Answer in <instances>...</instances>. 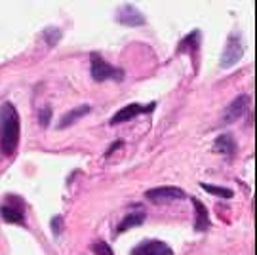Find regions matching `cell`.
I'll use <instances>...</instances> for the list:
<instances>
[{
  "instance_id": "4fadbf2b",
  "label": "cell",
  "mask_w": 257,
  "mask_h": 255,
  "mask_svg": "<svg viewBox=\"0 0 257 255\" xmlns=\"http://www.w3.org/2000/svg\"><path fill=\"white\" fill-rule=\"evenodd\" d=\"M145 219H147V213H145L143 210L130 211L128 215L118 223V227H116V234H122V232H126V230H130V228L143 225V223H145Z\"/></svg>"
},
{
  "instance_id": "8992f818",
  "label": "cell",
  "mask_w": 257,
  "mask_h": 255,
  "mask_svg": "<svg viewBox=\"0 0 257 255\" xmlns=\"http://www.w3.org/2000/svg\"><path fill=\"white\" fill-rule=\"evenodd\" d=\"M156 107V103H149V105H141V103H128L126 107H122V109L110 118V126H118V124H124V122H128V120H134L136 116L139 114H145V112H153Z\"/></svg>"
},
{
  "instance_id": "9c48e42d",
  "label": "cell",
  "mask_w": 257,
  "mask_h": 255,
  "mask_svg": "<svg viewBox=\"0 0 257 255\" xmlns=\"http://www.w3.org/2000/svg\"><path fill=\"white\" fill-rule=\"evenodd\" d=\"M132 255H174V249L162 240H145L132 249Z\"/></svg>"
},
{
  "instance_id": "277c9868",
  "label": "cell",
  "mask_w": 257,
  "mask_h": 255,
  "mask_svg": "<svg viewBox=\"0 0 257 255\" xmlns=\"http://www.w3.org/2000/svg\"><path fill=\"white\" fill-rule=\"evenodd\" d=\"M147 200L153 204H172V202L187 200L189 194L179 189V187H172V185H164V187H155L147 191Z\"/></svg>"
},
{
  "instance_id": "5bb4252c",
  "label": "cell",
  "mask_w": 257,
  "mask_h": 255,
  "mask_svg": "<svg viewBox=\"0 0 257 255\" xmlns=\"http://www.w3.org/2000/svg\"><path fill=\"white\" fill-rule=\"evenodd\" d=\"M198 48H200V31H193V33H189V35L179 42V46H177V54L196 55Z\"/></svg>"
},
{
  "instance_id": "30bf717a",
  "label": "cell",
  "mask_w": 257,
  "mask_h": 255,
  "mask_svg": "<svg viewBox=\"0 0 257 255\" xmlns=\"http://www.w3.org/2000/svg\"><path fill=\"white\" fill-rule=\"evenodd\" d=\"M191 202L194 204V213H196V219H194V230H198V232H206L211 225L208 208H206L198 198H193V196H191Z\"/></svg>"
},
{
  "instance_id": "52a82bcc",
  "label": "cell",
  "mask_w": 257,
  "mask_h": 255,
  "mask_svg": "<svg viewBox=\"0 0 257 255\" xmlns=\"http://www.w3.org/2000/svg\"><path fill=\"white\" fill-rule=\"evenodd\" d=\"M249 103H251V97H249L248 93H242V95H238V97H234V99L227 105V109L223 110L221 124H232L234 120H238L240 116L246 112Z\"/></svg>"
},
{
  "instance_id": "ffe728a7",
  "label": "cell",
  "mask_w": 257,
  "mask_h": 255,
  "mask_svg": "<svg viewBox=\"0 0 257 255\" xmlns=\"http://www.w3.org/2000/svg\"><path fill=\"white\" fill-rule=\"evenodd\" d=\"M122 145H124V141H122V139H118V141H114V143H112V145L109 147V151L105 153V156H110V153H114V151H116L118 147H122Z\"/></svg>"
},
{
  "instance_id": "7a4b0ae2",
  "label": "cell",
  "mask_w": 257,
  "mask_h": 255,
  "mask_svg": "<svg viewBox=\"0 0 257 255\" xmlns=\"http://www.w3.org/2000/svg\"><path fill=\"white\" fill-rule=\"evenodd\" d=\"M90 73L95 82H105V80H124V71L120 67H114L112 63L105 61L101 55L92 52L90 54Z\"/></svg>"
},
{
  "instance_id": "5b68a950",
  "label": "cell",
  "mask_w": 257,
  "mask_h": 255,
  "mask_svg": "<svg viewBox=\"0 0 257 255\" xmlns=\"http://www.w3.org/2000/svg\"><path fill=\"white\" fill-rule=\"evenodd\" d=\"M0 217L6 223H14V225H23L25 223V210H23V200L19 196L10 194L6 200L0 204Z\"/></svg>"
},
{
  "instance_id": "2e32d148",
  "label": "cell",
  "mask_w": 257,
  "mask_h": 255,
  "mask_svg": "<svg viewBox=\"0 0 257 255\" xmlns=\"http://www.w3.org/2000/svg\"><path fill=\"white\" fill-rule=\"evenodd\" d=\"M61 29L59 27H48V29H44V33H42V37L46 38V42H48V46H55L59 40H61Z\"/></svg>"
},
{
  "instance_id": "6da1fadb",
  "label": "cell",
  "mask_w": 257,
  "mask_h": 255,
  "mask_svg": "<svg viewBox=\"0 0 257 255\" xmlns=\"http://www.w3.org/2000/svg\"><path fill=\"white\" fill-rule=\"evenodd\" d=\"M21 120L14 103L4 101L0 105V155L12 156L19 147Z\"/></svg>"
},
{
  "instance_id": "ac0fdd59",
  "label": "cell",
  "mask_w": 257,
  "mask_h": 255,
  "mask_svg": "<svg viewBox=\"0 0 257 255\" xmlns=\"http://www.w3.org/2000/svg\"><path fill=\"white\" fill-rule=\"evenodd\" d=\"M50 118H52V107H42V109L38 110V122H40L42 128H48Z\"/></svg>"
},
{
  "instance_id": "d6986e66",
  "label": "cell",
  "mask_w": 257,
  "mask_h": 255,
  "mask_svg": "<svg viewBox=\"0 0 257 255\" xmlns=\"http://www.w3.org/2000/svg\"><path fill=\"white\" fill-rule=\"evenodd\" d=\"M61 223H63V217H61V215H55V217L52 219V223H50V225H52V228H54L55 236L61 232Z\"/></svg>"
},
{
  "instance_id": "ba28073f",
  "label": "cell",
  "mask_w": 257,
  "mask_h": 255,
  "mask_svg": "<svg viewBox=\"0 0 257 255\" xmlns=\"http://www.w3.org/2000/svg\"><path fill=\"white\" fill-rule=\"evenodd\" d=\"M116 21L124 27H141L147 23L145 16L134 4H124L116 10Z\"/></svg>"
},
{
  "instance_id": "7c38bea8",
  "label": "cell",
  "mask_w": 257,
  "mask_h": 255,
  "mask_svg": "<svg viewBox=\"0 0 257 255\" xmlns=\"http://www.w3.org/2000/svg\"><path fill=\"white\" fill-rule=\"evenodd\" d=\"M90 110H92V107H90V105H78V107H74V109H71L69 112H65L63 116H61L59 124H57V128H59V130H65V128L73 126V124H76L80 118H84V116H86Z\"/></svg>"
},
{
  "instance_id": "3957f363",
  "label": "cell",
  "mask_w": 257,
  "mask_h": 255,
  "mask_svg": "<svg viewBox=\"0 0 257 255\" xmlns=\"http://www.w3.org/2000/svg\"><path fill=\"white\" fill-rule=\"evenodd\" d=\"M244 57V40H242V35L238 31L230 33L227 42H225V48L221 52L219 57V67L221 69H230L238 63L240 59Z\"/></svg>"
},
{
  "instance_id": "8fae6325",
  "label": "cell",
  "mask_w": 257,
  "mask_h": 255,
  "mask_svg": "<svg viewBox=\"0 0 257 255\" xmlns=\"http://www.w3.org/2000/svg\"><path fill=\"white\" fill-rule=\"evenodd\" d=\"M236 139L230 136V134H221L215 141H213V151L215 153H219V155H225V156H234L236 155Z\"/></svg>"
},
{
  "instance_id": "e0dca14e",
  "label": "cell",
  "mask_w": 257,
  "mask_h": 255,
  "mask_svg": "<svg viewBox=\"0 0 257 255\" xmlns=\"http://www.w3.org/2000/svg\"><path fill=\"white\" fill-rule=\"evenodd\" d=\"M92 251L95 255H114L112 247H110L107 242H103V240H97L95 244H92Z\"/></svg>"
},
{
  "instance_id": "9a60e30c",
  "label": "cell",
  "mask_w": 257,
  "mask_h": 255,
  "mask_svg": "<svg viewBox=\"0 0 257 255\" xmlns=\"http://www.w3.org/2000/svg\"><path fill=\"white\" fill-rule=\"evenodd\" d=\"M200 187H202L206 192H210L213 196H219V198H232L234 196V192L227 189V187H217V185H208V183H200Z\"/></svg>"
}]
</instances>
